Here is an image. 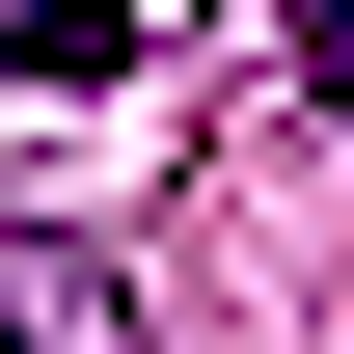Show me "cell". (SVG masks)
Here are the masks:
<instances>
[{"mask_svg":"<svg viewBox=\"0 0 354 354\" xmlns=\"http://www.w3.org/2000/svg\"><path fill=\"white\" fill-rule=\"evenodd\" d=\"M300 109H354V0H300Z\"/></svg>","mask_w":354,"mask_h":354,"instance_id":"obj_1","label":"cell"}]
</instances>
